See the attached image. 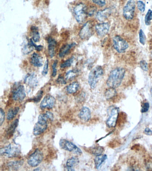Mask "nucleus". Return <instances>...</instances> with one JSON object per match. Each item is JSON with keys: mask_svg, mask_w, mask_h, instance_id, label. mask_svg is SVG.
Listing matches in <instances>:
<instances>
[{"mask_svg": "<svg viewBox=\"0 0 152 171\" xmlns=\"http://www.w3.org/2000/svg\"><path fill=\"white\" fill-rule=\"evenodd\" d=\"M112 14V10L110 8H106L103 10L98 11L96 14V18L99 21H104L109 18Z\"/></svg>", "mask_w": 152, "mask_h": 171, "instance_id": "obj_17", "label": "nucleus"}, {"mask_svg": "<svg viewBox=\"0 0 152 171\" xmlns=\"http://www.w3.org/2000/svg\"><path fill=\"white\" fill-rule=\"evenodd\" d=\"M57 64H58V61H57V60H56V61H55V62H54V63H53V65H52V68H53V73H52V76H56V75H57Z\"/></svg>", "mask_w": 152, "mask_h": 171, "instance_id": "obj_43", "label": "nucleus"}, {"mask_svg": "<svg viewBox=\"0 0 152 171\" xmlns=\"http://www.w3.org/2000/svg\"><path fill=\"white\" fill-rule=\"evenodd\" d=\"M152 20V10H148L147 12L145 18V24L147 26L150 25Z\"/></svg>", "mask_w": 152, "mask_h": 171, "instance_id": "obj_31", "label": "nucleus"}, {"mask_svg": "<svg viewBox=\"0 0 152 171\" xmlns=\"http://www.w3.org/2000/svg\"><path fill=\"white\" fill-rule=\"evenodd\" d=\"M24 82L27 86L31 88L36 87L38 84L37 78L34 73L27 74L24 78Z\"/></svg>", "mask_w": 152, "mask_h": 171, "instance_id": "obj_15", "label": "nucleus"}, {"mask_svg": "<svg viewBox=\"0 0 152 171\" xmlns=\"http://www.w3.org/2000/svg\"><path fill=\"white\" fill-rule=\"evenodd\" d=\"M11 92L12 98L15 101L22 102L26 97L25 88L19 83H15L14 84Z\"/></svg>", "mask_w": 152, "mask_h": 171, "instance_id": "obj_5", "label": "nucleus"}, {"mask_svg": "<svg viewBox=\"0 0 152 171\" xmlns=\"http://www.w3.org/2000/svg\"><path fill=\"white\" fill-rule=\"evenodd\" d=\"M117 95V91L115 88H109V89L106 90L105 92V95L106 98L107 100H110L112 98L116 96Z\"/></svg>", "mask_w": 152, "mask_h": 171, "instance_id": "obj_27", "label": "nucleus"}, {"mask_svg": "<svg viewBox=\"0 0 152 171\" xmlns=\"http://www.w3.org/2000/svg\"><path fill=\"white\" fill-rule=\"evenodd\" d=\"M79 85L77 82H74L69 85L67 88V93L69 94H73L78 91Z\"/></svg>", "mask_w": 152, "mask_h": 171, "instance_id": "obj_24", "label": "nucleus"}, {"mask_svg": "<svg viewBox=\"0 0 152 171\" xmlns=\"http://www.w3.org/2000/svg\"><path fill=\"white\" fill-rule=\"evenodd\" d=\"M96 8L95 7H93V6H91V7H88V15L89 16H92L96 11Z\"/></svg>", "mask_w": 152, "mask_h": 171, "instance_id": "obj_40", "label": "nucleus"}, {"mask_svg": "<svg viewBox=\"0 0 152 171\" xmlns=\"http://www.w3.org/2000/svg\"><path fill=\"white\" fill-rule=\"evenodd\" d=\"M0 152L1 155L11 158L19 156L20 154V149L17 145L10 144L8 146L1 148Z\"/></svg>", "mask_w": 152, "mask_h": 171, "instance_id": "obj_7", "label": "nucleus"}, {"mask_svg": "<svg viewBox=\"0 0 152 171\" xmlns=\"http://www.w3.org/2000/svg\"><path fill=\"white\" fill-rule=\"evenodd\" d=\"M75 46H76V44L75 43H72L71 44H67L63 46V47L60 49L59 56L61 58H63L66 56L69 53L70 50Z\"/></svg>", "mask_w": 152, "mask_h": 171, "instance_id": "obj_21", "label": "nucleus"}, {"mask_svg": "<svg viewBox=\"0 0 152 171\" xmlns=\"http://www.w3.org/2000/svg\"><path fill=\"white\" fill-rule=\"evenodd\" d=\"M108 117L106 124L108 127L114 128L117 124L119 115V109L115 106H111L108 109Z\"/></svg>", "mask_w": 152, "mask_h": 171, "instance_id": "obj_6", "label": "nucleus"}, {"mask_svg": "<svg viewBox=\"0 0 152 171\" xmlns=\"http://www.w3.org/2000/svg\"><path fill=\"white\" fill-rule=\"evenodd\" d=\"M43 93V92L42 91H40L39 93H38L37 95L33 99H31V100L36 102H39L41 99L42 97Z\"/></svg>", "mask_w": 152, "mask_h": 171, "instance_id": "obj_39", "label": "nucleus"}, {"mask_svg": "<svg viewBox=\"0 0 152 171\" xmlns=\"http://www.w3.org/2000/svg\"></svg>", "mask_w": 152, "mask_h": 171, "instance_id": "obj_51", "label": "nucleus"}, {"mask_svg": "<svg viewBox=\"0 0 152 171\" xmlns=\"http://www.w3.org/2000/svg\"><path fill=\"white\" fill-rule=\"evenodd\" d=\"M79 163V160L77 157H73L67 160L66 163V167L67 170L69 171H74L75 170L74 168L75 166L78 164Z\"/></svg>", "mask_w": 152, "mask_h": 171, "instance_id": "obj_20", "label": "nucleus"}, {"mask_svg": "<svg viewBox=\"0 0 152 171\" xmlns=\"http://www.w3.org/2000/svg\"><path fill=\"white\" fill-rule=\"evenodd\" d=\"M104 150L103 147L99 146H94L90 149V153L95 156H98V155L102 154Z\"/></svg>", "mask_w": 152, "mask_h": 171, "instance_id": "obj_26", "label": "nucleus"}, {"mask_svg": "<svg viewBox=\"0 0 152 171\" xmlns=\"http://www.w3.org/2000/svg\"><path fill=\"white\" fill-rule=\"evenodd\" d=\"M139 37L140 42L143 46H144L145 44L146 41V36L144 32L142 29L140 30Z\"/></svg>", "mask_w": 152, "mask_h": 171, "instance_id": "obj_32", "label": "nucleus"}, {"mask_svg": "<svg viewBox=\"0 0 152 171\" xmlns=\"http://www.w3.org/2000/svg\"><path fill=\"white\" fill-rule=\"evenodd\" d=\"M94 33L93 23L92 21H88L83 25L79 32V37L83 40L89 39Z\"/></svg>", "mask_w": 152, "mask_h": 171, "instance_id": "obj_9", "label": "nucleus"}, {"mask_svg": "<svg viewBox=\"0 0 152 171\" xmlns=\"http://www.w3.org/2000/svg\"><path fill=\"white\" fill-rule=\"evenodd\" d=\"M150 103L148 102H145L142 106L141 109V112L142 113H146V112L148 111L149 109H150Z\"/></svg>", "mask_w": 152, "mask_h": 171, "instance_id": "obj_38", "label": "nucleus"}, {"mask_svg": "<svg viewBox=\"0 0 152 171\" xmlns=\"http://www.w3.org/2000/svg\"><path fill=\"white\" fill-rule=\"evenodd\" d=\"M126 71L122 67H117L111 71L107 81L109 88L116 89L121 85L125 76Z\"/></svg>", "mask_w": 152, "mask_h": 171, "instance_id": "obj_1", "label": "nucleus"}, {"mask_svg": "<svg viewBox=\"0 0 152 171\" xmlns=\"http://www.w3.org/2000/svg\"><path fill=\"white\" fill-rule=\"evenodd\" d=\"M104 74V70L101 66H97L92 70L88 78V83L92 89H95L101 78Z\"/></svg>", "mask_w": 152, "mask_h": 171, "instance_id": "obj_3", "label": "nucleus"}, {"mask_svg": "<svg viewBox=\"0 0 152 171\" xmlns=\"http://www.w3.org/2000/svg\"><path fill=\"white\" fill-rule=\"evenodd\" d=\"M57 82L62 85H65L67 83V81L66 79H64L63 76H59L57 80Z\"/></svg>", "mask_w": 152, "mask_h": 171, "instance_id": "obj_45", "label": "nucleus"}, {"mask_svg": "<svg viewBox=\"0 0 152 171\" xmlns=\"http://www.w3.org/2000/svg\"><path fill=\"white\" fill-rule=\"evenodd\" d=\"M110 24L108 22L99 23L95 26V30L98 35L100 37L105 36L109 32Z\"/></svg>", "mask_w": 152, "mask_h": 171, "instance_id": "obj_14", "label": "nucleus"}, {"mask_svg": "<svg viewBox=\"0 0 152 171\" xmlns=\"http://www.w3.org/2000/svg\"><path fill=\"white\" fill-rule=\"evenodd\" d=\"M92 1L94 3L101 7H104L106 4V0H92Z\"/></svg>", "mask_w": 152, "mask_h": 171, "instance_id": "obj_41", "label": "nucleus"}, {"mask_svg": "<svg viewBox=\"0 0 152 171\" xmlns=\"http://www.w3.org/2000/svg\"><path fill=\"white\" fill-rule=\"evenodd\" d=\"M113 46L116 51L119 53H123L129 47L128 43L119 36H116L113 40Z\"/></svg>", "mask_w": 152, "mask_h": 171, "instance_id": "obj_10", "label": "nucleus"}, {"mask_svg": "<svg viewBox=\"0 0 152 171\" xmlns=\"http://www.w3.org/2000/svg\"><path fill=\"white\" fill-rule=\"evenodd\" d=\"M22 165L21 164V162H13L10 163L8 164L9 167L11 168L12 169L16 170L19 168V166Z\"/></svg>", "mask_w": 152, "mask_h": 171, "instance_id": "obj_35", "label": "nucleus"}, {"mask_svg": "<svg viewBox=\"0 0 152 171\" xmlns=\"http://www.w3.org/2000/svg\"><path fill=\"white\" fill-rule=\"evenodd\" d=\"M138 9L141 12H144L145 10V4L141 1H138L137 2Z\"/></svg>", "mask_w": 152, "mask_h": 171, "instance_id": "obj_34", "label": "nucleus"}, {"mask_svg": "<svg viewBox=\"0 0 152 171\" xmlns=\"http://www.w3.org/2000/svg\"><path fill=\"white\" fill-rule=\"evenodd\" d=\"M87 8L88 7L83 3L78 4L74 7L73 10L74 16L78 23H83L87 18Z\"/></svg>", "mask_w": 152, "mask_h": 171, "instance_id": "obj_4", "label": "nucleus"}, {"mask_svg": "<svg viewBox=\"0 0 152 171\" xmlns=\"http://www.w3.org/2000/svg\"><path fill=\"white\" fill-rule=\"evenodd\" d=\"M135 9V2L134 0H129L126 2L122 10V15L126 20L133 19Z\"/></svg>", "mask_w": 152, "mask_h": 171, "instance_id": "obj_8", "label": "nucleus"}, {"mask_svg": "<svg viewBox=\"0 0 152 171\" xmlns=\"http://www.w3.org/2000/svg\"><path fill=\"white\" fill-rule=\"evenodd\" d=\"M150 93H151V96L152 97V88L150 89Z\"/></svg>", "mask_w": 152, "mask_h": 171, "instance_id": "obj_49", "label": "nucleus"}, {"mask_svg": "<svg viewBox=\"0 0 152 171\" xmlns=\"http://www.w3.org/2000/svg\"><path fill=\"white\" fill-rule=\"evenodd\" d=\"M146 166L147 169L148 170H152V161L150 160H148V161L146 162Z\"/></svg>", "mask_w": 152, "mask_h": 171, "instance_id": "obj_46", "label": "nucleus"}, {"mask_svg": "<svg viewBox=\"0 0 152 171\" xmlns=\"http://www.w3.org/2000/svg\"><path fill=\"white\" fill-rule=\"evenodd\" d=\"M43 58L40 55L36 53H33L31 58V62L36 67H40L43 65Z\"/></svg>", "mask_w": 152, "mask_h": 171, "instance_id": "obj_18", "label": "nucleus"}, {"mask_svg": "<svg viewBox=\"0 0 152 171\" xmlns=\"http://www.w3.org/2000/svg\"><path fill=\"white\" fill-rule=\"evenodd\" d=\"M31 30L32 35V40L36 42H39L40 39V36L37 27L35 26H32L31 28Z\"/></svg>", "mask_w": 152, "mask_h": 171, "instance_id": "obj_28", "label": "nucleus"}, {"mask_svg": "<svg viewBox=\"0 0 152 171\" xmlns=\"http://www.w3.org/2000/svg\"><path fill=\"white\" fill-rule=\"evenodd\" d=\"M5 119V113L3 110L0 108V125L2 126L3 123Z\"/></svg>", "mask_w": 152, "mask_h": 171, "instance_id": "obj_42", "label": "nucleus"}, {"mask_svg": "<svg viewBox=\"0 0 152 171\" xmlns=\"http://www.w3.org/2000/svg\"><path fill=\"white\" fill-rule=\"evenodd\" d=\"M59 146L61 148L69 151L73 152L75 154L81 155L82 154V150L77 147L74 143L66 139H61L59 142Z\"/></svg>", "mask_w": 152, "mask_h": 171, "instance_id": "obj_11", "label": "nucleus"}, {"mask_svg": "<svg viewBox=\"0 0 152 171\" xmlns=\"http://www.w3.org/2000/svg\"><path fill=\"white\" fill-rule=\"evenodd\" d=\"M140 67L144 71H147L148 70V64L145 60H141L140 62Z\"/></svg>", "mask_w": 152, "mask_h": 171, "instance_id": "obj_36", "label": "nucleus"}, {"mask_svg": "<svg viewBox=\"0 0 152 171\" xmlns=\"http://www.w3.org/2000/svg\"><path fill=\"white\" fill-rule=\"evenodd\" d=\"M144 133L147 135L149 136H152V130L150 128H146L144 130Z\"/></svg>", "mask_w": 152, "mask_h": 171, "instance_id": "obj_47", "label": "nucleus"}, {"mask_svg": "<svg viewBox=\"0 0 152 171\" xmlns=\"http://www.w3.org/2000/svg\"><path fill=\"white\" fill-rule=\"evenodd\" d=\"M43 159V154L42 153L36 149L32 154L28 157L27 163L32 167H36L40 164Z\"/></svg>", "mask_w": 152, "mask_h": 171, "instance_id": "obj_12", "label": "nucleus"}, {"mask_svg": "<svg viewBox=\"0 0 152 171\" xmlns=\"http://www.w3.org/2000/svg\"><path fill=\"white\" fill-rule=\"evenodd\" d=\"M48 50L49 55L51 58L54 57L55 53V49L56 45H57V42L54 39L51 37L49 38L48 40Z\"/></svg>", "mask_w": 152, "mask_h": 171, "instance_id": "obj_19", "label": "nucleus"}, {"mask_svg": "<svg viewBox=\"0 0 152 171\" xmlns=\"http://www.w3.org/2000/svg\"><path fill=\"white\" fill-rule=\"evenodd\" d=\"M107 158V156L106 154H103V155L101 154L98 156H96L94 160L96 169H99Z\"/></svg>", "mask_w": 152, "mask_h": 171, "instance_id": "obj_22", "label": "nucleus"}, {"mask_svg": "<svg viewBox=\"0 0 152 171\" xmlns=\"http://www.w3.org/2000/svg\"><path fill=\"white\" fill-rule=\"evenodd\" d=\"M34 47L29 41V42L27 45H25L23 47L22 50V52L25 55H28L33 50Z\"/></svg>", "mask_w": 152, "mask_h": 171, "instance_id": "obj_30", "label": "nucleus"}, {"mask_svg": "<svg viewBox=\"0 0 152 171\" xmlns=\"http://www.w3.org/2000/svg\"><path fill=\"white\" fill-rule=\"evenodd\" d=\"M49 70V62L48 60H47L45 62L44 66L43 69L42 71V74L45 76L47 74Z\"/></svg>", "mask_w": 152, "mask_h": 171, "instance_id": "obj_37", "label": "nucleus"}, {"mask_svg": "<svg viewBox=\"0 0 152 171\" xmlns=\"http://www.w3.org/2000/svg\"><path fill=\"white\" fill-rule=\"evenodd\" d=\"M56 101L55 98L50 95H47L42 100L40 104L41 109H51L54 107Z\"/></svg>", "mask_w": 152, "mask_h": 171, "instance_id": "obj_13", "label": "nucleus"}, {"mask_svg": "<svg viewBox=\"0 0 152 171\" xmlns=\"http://www.w3.org/2000/svg\"><path fill=\"white\" fill-rule=\"evenodd\" d=\"M30 42L31 44H32V46H33L34 48H35V49L36 51H42V50H43V46H40H40H36V45L34 43V42L32 40L30 39Z\"/></svg>", "mask_w": 152, "mask_h": 171, "instance_id": "obj_44", "label": "nucleus"}, {"mask_svg": "<svg viewBox=\"0 0 152 171\" xmlns=\"http://www.w3.org/2000/svg\"><path fill=\"white\" fill-rule=\"evenodd\" d=\"M78 71L77 70H71L67 72L65 76L66 81L72 80L78 75Z\"/></svg>", "mask_w": 152, "mask_h": 171, "instance_id": "obj_29", "label": "nucleus"}, {"mask_svg": "<svg viewBox=\"0 0 152 171\" xmlns=\"http://www.w3.org/2000/svg\"><path fill=\"white\" fill-rule=\"evenodd\" d=\"M19 110V107H15L9 110L7 114V120L9 121L12 120L17 115Z\"/></svg>", "mask_w": 152, "mask_h": 171, "instance_id": "obj_25", "label": "nucleus"}, {"mask_svg": "<svg viewBox=\"0 0 152 171\" xmlns=\"http://www.w3.org/2000/svg\"><path fill=\"white\" fill-rule=\"evenodd\" d=\"M40 171V168H37V169H36L34 170V171Z\"/></svg>", "mask_w": 152, "mask_h": 171, "instance_id": "obj_48", "label": "nucleus"}, {"mask_svg": "<svg viewBox=\"0 0 152 171\" xmlns=\"http://www.w3.org/2000/svg\"><path fill=\"white\" fill-rule=\"evenodd\" d=\"M19 120L16 119L12 122L9 128H8L7 131V137L8 138H11L14 134V133H15V129L18 127V124H19Z\"/></svg>", "mask_w": 152, "mask_h": 171, "instance_id": "obj_23", "label": "nucleus"}, {"mask_svg": "<svg viewBox=\"0 0 152 171\" xmlns=\"http://www.w3.org/2000/svg\"><path fill=\"white\" fill-rule=\"evenodd\" d=\"M74 58L73 57L67 59V60L65 61V62L62 63L61 65V67L62 68H66V67H69L71 66L72 64V62H73Z\"/></svg>", "mask_w": 152, "mask_h": 171, "instance_id": "obj_33", "label": "nucleus"}, {"mask_svg": "<svg viewBox=\"0 0 152 171\" xmlns=\"http://www.w3.org/2000/svg\"><path fill=\"white\" fill-rule=\"evenodd\" d=\"M54 120L53 114L50 111L42 114L38 118V121L35 125L33 130V134L38 136L44 133L48 127V121Z\"/></svg>", "mask_w": 152, "mask_h": 171, "instance_id": "obj_2", "label": "nucleus"}, {"mask_svg": "<svg viewBox=\"0 0 152 171\" xmlns=\"http://www.w3.org/2000/svg\"><path fill=\"white\" fill-rule=\"evenodd\" d=\"M78 116L80 119L83 121H88L91 117V113L89 108L83 106L80 110Z\"/></svg>", "mask_w": 152, "mask_h": 171, "instance_id": "obj_16", "label": "nucleus"}, {"mask_svg": "<svg viewBox=\"0 0 152 171\" xmlns=\"http://www.w3.org/2000/svg\"><path fill=\"white\" fill-rule=\"evenodd\" d=\"M151 57H152V52H151Z\"/></svg>", "mask_w": 152, "mask_h": 171, "instance_id": "obj_50", "label": "nucleus"}]
</instances>
